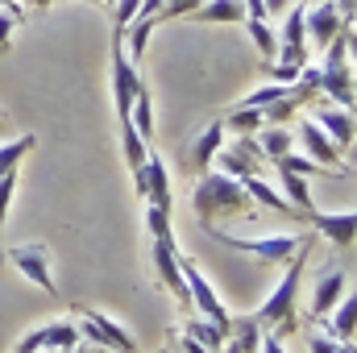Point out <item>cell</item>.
<instances>
[{
    "label": "cell",
    "mask_w": 357,
    "mask_h": 353,
    "mask_svg": "<svg viewBox=\"0 0 357 353\" xmlns=\"http://www.w3.org/2000/svg\"><path fill=\"white\" fill-rule=\"evenodd\" d=\"M191 208H195L199 225L212 229V225H220V220H229V216H250L258 204L250 200V191H245L241 179L225 175V171H204V175H195Z\"/></svg>",
    "instance_id": "6da1fadb"
},
{
    "label": "cell",
    "mask_w": 357,
    "mask_h": 353,
    "mask_svg": "<svg viewBox=\"0 0 357 353\" xmlns=\"http://www.w3.org/2000/svg\"><path fill=\"white\" fill-rule=\"evenodd\" d=\"M316 250V233L287 258V274H282V283L270 291V299L254 312V320L270 329V333H278V337H287V333H295L299 329V283H303V270H307V254Z\"/></svg>",
    "instance_id": "7a4b0ae2"
},
{
    "label": "cell",
    "mask_w": 357,
    "mask_h": 353,
    "mask_svg": "<svg viewBox=\"0 0 357 353\" xmlns=\"http://www.w3.org/2000/svg\"><path fill=\"white\" fill-rule=\"evenodd\" d=\"M178 270H183V283H187V291H191V312H199L220 337H229V324H233V316H229V308L220 303V295L208 287V278L199 274V266L191 262V258H183L178 254Z\"/></svg>",
    "instance_id": "3957f363"
},
{
    "label": "cell",
    "mask_w": 357,
    "mask_h": 353,
    "mask_svg": "<svg viewBox=\"0 0 357 353\" xmlns=\"http://www.w3.org/2000/svg\"><path fill=\"white\" fill-rule=\"evenodd\" d=\"M220 246H229V250H241V254H254V258H262V262H274L282 266L312 233H282V237H233V233H220L216 225L208 229Z\"/></svg>",
    "instance_id": "277c9868"
},
{
    "label": "cell",
    "mask_w": 357,
    "mask_h": 353,
    "mask_svg": "<svg viewBox=\"0 0 357 353\" xmlns=\"http://www.w3.org/2000/svg\"><path fill=\"white\" fill-rule=\"evenodd\" d=\"M84 324H79V337H88L91 345H104L108 353H137V341L129 337V329H121L116 320H108L104 312H96L88 303H75L71 308Z\"/></svg>",
    "instance_id": "5b68a950"
},
{
    "label": "cell",
    "mask_w": 357,
    "mask_h": 353,
    "mask_svg": "<svg viewBox=\"0 0 357 353\" xmlns=\"http://www.w3.org/2000/svg\"><path fill=\"white\" fill-rule=\"evenodd\" d=\"M212 163H220V171L233 179H250V175H262L266 171V158H262V150H258V137L254 133H237L229 146H220L216 150V158Z\"/></svg>",
    "instance_id": "8992f818"
},
{
    "label": "cell",
    "mask_w": 357,
    "mask_h": 353,
    "mask_svg": "<svg viewBox=\"0 0 357 353\" xmlns=\"http://www.w3.org/2000/svg\"><path fill=\"white\" fill-rule=\"evenodd\" d=\"M303 13L307 4L295 0V8H287V21H282V33H278V50H274V63L282 67H307V29H303Z\"/></svg>",
    "instance_id": "52a82bcc"
},
{
    "label": "cell",
    "mask_w": 357,
    "mask_h": 353,
    "mask_svg": "<svg viewBox=\"0 0 357 353\" xmlns=\"http://www.w3.org/2000/svg\"><path fill=\"white\" fill-rule=\"evenodd\" d=\"M345 283H349V274H345L341 262H328L320 270V278H316V287H312V308H307V320H312V324H324V320H328V312L341 303Z\"/></svg>",
    "instance_id": "ba28073f"
},
{
    "label": "cell",
    "mask_w": 357,
    "mask_h": 353,
    "mask_svg": "<svg viewBox=\"0 0 357 353\" xmlns=\"http://www.w3.org/2000/svg\"><path fill=\"white\" fill-rule=\"evenodd\" d=\"M220 146H225V121L216 117V121H208V125L183 146V171H187V175H204V171L212 167V158H216Z\"/></svg>",
    "instance_id": "9c48e42d"
},
{
    "label": "cell",
    "mask_w": 357,
    "mask_h": 353,
    "mask_svg": "<svg viewBox=\"0 0 357 353\" xmlns=\"http://www.w3.org/2000/svg\"><path fill=\"white\" fill-rule=\"evenodd\" d=\"M4 258L17 266L33 287H42L50 299H59V287H54V278H50V250H46V246H38V241H33V246H17V250H4Z\"/></svg>",
    "instance_id": "30bf717a"
},
{
    "label": "cell",
    "mask_w": 357,
    "mask_h": 353,
    "mask_svg": "<svg viewBox=\"0 0 357 353\" xmlns=\"http://www.w3.org/2000/svg\"><path fill=\"white\" fill-rule=\"evenodd\" d=\"M299 142H303V150H307L312 163H320V167H328V171H337V175H349L345 150H341L316 121H303V125H299Z\"/></svg>",
    "instance_id": "8fae6325"
},
{
    "label": "cell",
    "mask_w": 357,
    "mask_h": 353,
    "mask_svg": "<svg viewBox=\"0 0 357 353\" xmlns=\"http://www.w3.org/2000/svg\"><path fill=\"white\" fill-rule=\"evenodd\" d=\"M341 13H337V4L333 0H316V4H307V13H303V29H307V38H312V46L316 50H324L337 33H341Z\"/></svg>",
    "instance_id": "7c38bea8"
},
{
    "label": "cell",
    "mask_w": 357,
    "mask_h": 353,
    "mask_svg": "<svg viewBox=\"0 0 357 353\" xmlns=\"http://www.w3.org/2000/svg\"><path fill=\"white\" fill-rule=\"evenodd\" d=\"M307 225H312L320 237H328L337 250H354V233H357L354 212H320V208H312V212H307Z\"/></svg>",
    "instance_id": "4fadbf2b"
},
{
    "label": "cell",
    "mask_w": 357,
    "mask_h": 353,
    "mask_svg": "<svg viewBox=\"0 0 357 353\" xmlns=\"http://www.w3.org/2000/svg\"><path fill=\"white\" fill-rule=\"evenodd\" d=\"M312 121H316L341 150H354V108H337V104H333V108H320Z\"/></svg>",
    "instance_id": "5bb4252c"
},
{
    "label": "cell",
    "mask_w": 357,
    "mask_h": 353,
    "mask_svg": "<svg viewBox=\"0 0 357 353\" xmlns=\"http://www.w3.org/2000/svg\"><path fill=\"white\" fill-rule=\"evenodd\" d=\"M195 25H241L245 21V0H204L191 13Z\"/></svg>",
    "instance_id": "9a60e30c"
},
{
    "label": "cell",
    "mask_w": 357,
    "mask_h": 353,
    "mask_svg": "<svg viewBox=\"0 0 357 353\" xmlns=\"http://www.w3.org/2000/svg\"><path fill=\"white\" fill-rule=\"evenodd\" d=\"M262 324L254 320V316H237L233 324H229V337H225V345H220V353H258V345H262Z\"/></svg>",
    "instance_id": "2e32d148"
},
{
    "label": "cell",
    "mask_w": 357,
    "mask_h": 353,
    "mask_svg": "<svg viewBox=\"0 0 357 353\" xmlns=\"http://www.w3.org/2000/svg\"><path fill=\"white\" fill-rule=\"evenodd\" d=\"M241 183H245V191H250V200H254L258 208H274V212L299 216V212H295V208H291V204H287V200L278 195V187H270V183H266L262 175H250V179H241Z\"/></svg>",
    "instance_id": "e0dca14e"
},
{
    "label": "cell",
    "mask_w": 357,
    "mask_h": 353,
    "mask_svg": "<svg viewBox=\"0 0 357 353\" xmlns=\"http://www.w3.org/2000/svg\"><path fill=\"white\" fill-rule=\"evenodd\" d=\"M278 171V167H274ZM278 183H282V191H287V204L295 208V212H312L316 208V200H312V191H307V179L303 175H295V171H278Z\"/></svg>",
    "instance_id": "ac0fdd59"
},
{
    "label": "cell",
    "mask_w": 357,
    "mask_h": 353,
    "mask_svg": "<svg viewBox=\"0 0 357 353\" xmlns=\"http://www.w3.org/2000/svg\"><path fill=\"white\" fill-rule=\"evenodd\" d=\"M291 142H295V137H291L287 125H262V129H258V150H262L266 163H274L278 154H291Z\"/></svg>",
    "instance_id": "d6986e66"
},
{
    "label": "cell",
    "mask_w": 357,
    "mask_h": 353,
    "mask_svg": "<svg viewBox=\"0 0 357 353\" xmlns=\"http://www.w3.org/2000/svg\"><path fill=\"white\" fill-rule=\"evenodd\" d=\"M121 150H125V163H129V171H142V163H146L150 146L142 142V133L133 129V121H121Z\"/></svg>",
    "instance_id": "ffe728a7"
},
{
    "label": "cell",
    "mask_w": 357,
    "mask_h": 353,
    "mask_svg": "<svg viewBox=\"0 0 357 353\" xmlns=\"http://www.w3.org/2000/svg\"><path fill=\"white\" fill-rule=\"evenodd\" d=\"M354 316H357V299L354 295H345V303H337L333 320H324V324H328V337H337V341H354Z\"/></svg>",
    "instance_id": "44dd1931"
},
{
    "label": "cell",
    "mask_w": 357,
    "mask_h": 353,
    "mask_svg": "<svg viewBox=\"0 0 357 353\" xmlns=\"http://www.w3.org/2000/svg\"><path fill=\"white\" fill-rule=\"evenodd\" d=\"M245 29H250V38H254V46L262 50V59H274V50H278V38H274V29H270L266 13H258V17H245Z\"/></svg>",
    "instance_id": "7402d4cb"
},
{
    "label": "cell",
    "mask_w": 357,
    "mask_h": 353,
    "mask_svg": "<svg viewBox=\"0 0 357 353\" xmlns=\"http://www.w3.org/2000/svg\"><path fill=\"white\" fill-rule=\"evenodd\" d=\"M38 146V137L33 133H21L17 142H8V146H0V175H8V171H17L21 167V158L29 154Z\"/></svg>",
    "instance_id": "603a6c76"
},
{
    "label": "cell",
    "mask_w": 357,
    "mask_h": 353,
    "mask_svg": "<svg viewBox=\"0 0 357 353\" xmlns=\"http://www.w3.org/2000/svg\"><path fill=\"white\" fill-rule=\"evenodd\" d=\"M71 345H79V329H75V320H54V324H46V350H71Z\"/></svg>",
    "instance_id": "cb8c5ba5"
},
{
    "label": "cell",
    "mask_w": 357,
    "mask_h": 353,
    "mask_svg": "<svg viewBox=\"0 0 357 353\" xmlns=\"http://www.w3.org/2000/svg\"><path fill=\"white\" fill-rule=\"evenodd\" d=\"M274 167H278V171H295V175H303V179H312V175H337V171H328V167L312 163L307 154H278V158H274Z\"/></svg>",
    "instance_id": "d4e9b609"
},
{
    "label": "cell",
    "mask_w": 357,
    "mask_h": 353,
    "mask_svg": "<svg viewBox=\"0 0 357 353\" xmlns=\"http://www.w3.org/2000/svg\"><path fill=\"white\" fill-rule=\"evenodd\" d=\"M225 121V129H233V133H258L262 129V108H233L229 117H220Z\"/></svg>",
    "instance_id": "484cf974"
},
{
    "label": "cell",
    "mask_w": 357,
    "mask_h": 353,
    "mask_svg": "<svg viewBox=\"0 0 357 353\" xmlns=\"http://www.w3.org/2000/svg\"><path fill=\"white\" fill-rule=\"evenodd\" d=\"M183 333H187V337H195V341H199L204 350H212V353H220V345H225V337H220V333H216V329H212V324H208L204 316H191Z\"/></svg>",
    "instance_id": "4316f807"
},
{
    "label": "cell",
    "mask_w": 357,
    "mask_h": 353,
    "mask_svg": "<svg viewBox=\"0 0 357 353\" xmlns=\"http://www.w3.org/2000/svg\"><path fill=\"white\" fill-rule=\"evenodd\" d=\"M13 191H17V171L0 175V266H4V220H8V204H13Z\"/></svg>",
    "instance_id": "83f0119b"
},
{
    "label": "cell",
    "mask_w": 357,
    "mask_h": 353,
    "mask_svg": "<svg viewBox=\"0 0 357 353\" xmlns=\"http://www.w3.org/2000/svg\"><path fill=\"white\" fill-rule=\"evenodd\" d=\"M25 21V13L17 8V4H8V8H0V54H8V46H13V29Z\"/></svg>",
    "instance_id": "f1b7e54d"
},
{
    "label": "cell",
    "mask_w": 357,
    "mask_h": 353,
    "mask_svg": "<svg viewBox=\"0 0 357 353\" xmlns=\"http://www.w3.org/2000/svg\"><path fill=\"white\" fill-rule=\"evenodd\" d=\"M307 353H341V341L328 333H307Z\"/></svg>",
    "instance_id": "f546056e"
},
{
    "label": "cell",
    "mask_w": 357,
    "mask_h": 353,
    "mask_svg": "<svg viewBox=\"0 0 357 353\" xmlns=\"http://www.w3.org/2000/svg\"><path fill=\"white\" fill-rule=\"evenodd\" d=\"M38 350H46V329H33V333H25V337L17 341V350H13V353H38Z\"/></svg>",
    "instance_id": "4dcf8cb0"
},
{
    "label": "cell",
    "mask_w": 357,
    "mask_h": 353,
    "mask_svg": "<svg viewBox=\"0 0 357 353\" xmlns=\"http://www.w3.org/2000/svg\"><path fill=\"white\" fill-rule=\"evenodd\" d=\"M175 341H178V350H183V353H212V350H204V345H199L195 337H187V333H178Z\"/></svg>",
    "instance_id": "1f68e13d"
},
{
    "label": "cell",
    "mask_w": 357,
    "mask_h": 353,
    "mask_svg": "<svg viewBox=\"0 0 357 353\" xmlns=\"http://www.w3.org/2000/svg\"><path fill=\"white\" fill-rule=\"evenodd\" d=\"M333 4H337L341 21H354V17H357V4H354V0H333Z\"/></svg>",
    "instance_id": "d6a6232c"
},
{
    "label": "cell",
    "mask_w": 357,
    "mask_h": 353,
    "mask_svg": "<svg viewBox=\"0 0 357 353\" xmlns=\"http://www.w3.org/2000/svg\"><path fill=\"white\" fill-rule=\"evenodd\" d=\"M262 4H266V17H282L291 8V0H262Z\"/></svg>",
    "instance_id": "836d02e7"
},
{
    "label": "cell",
    "mask_w": 357,
    "mask_h": 353,
    "mask_svg": "<svg viewBox=\"0 0 357 353\" xmlns=\"http://www.w3.org/2000/svg\"><path fill=\"white\" fill-rule=\"evenodd\" d=\"M25 4H29V8H33V13H42V8H50V4H54V0H25ZM84 4H100V0H84Z\"/></svg>",
    "instance_id": "e575fe53"
},
{
    "label": "cell",
    "mask_w": 357,
    "mask_h": 353,
    "mask_svg": "<svg viewBox=\"0 0 357 353\" xmlns=\"http://www.w3.org/2000/svg\"><path fill=\"white\" fill-rule=\"evenodd\" d=\"M59 353H108L104 345H88V350H79V345H71V350H59Z\"/></svg>",
    "instance_id": "d590c367"
},
{
    "label": "cell",
    "mask_w": 357,
    "mask_h": 353,
    "mask_svg": "<svg viewBox=\"0 0 357 353\" xmlns=\"http://www.w3.org/2000/svg\"><path fill=\"white\" fill-rule=\"evenodd\" d=\"M8 4H17V0H0V8H8Z\"/></svg>",
    "instance_id": "8d00e7d4"
},
{
    "label": "cell",
    "mask_w": 357,
    "mask_h": 353,
    "mask_svg": "<svg viewBox=\"0 0 357 353\" xmlns=\"http://www.w3.org/2000/svg\"><path fill=\"white\" fill-rule=\"evenodd\" d=\"M100 4H116V0H100Z\"/></svg>",
    "instance_id": "74e56055"
},
{
    "label": "cell",
    "mask_w": 357,
    "mask_h": 353,
    "mask_svg": "<svg viewBox=\"0 0 357 353\" xmlns=\"http://www.w3.org/2000/svg\"><path fill=\"white\" fill-rule=\"evenodd\" d=\"M299 4H316V0H299Z\"/></svg>",
    "instance_id": "f35d334b"
}]
</instances>
